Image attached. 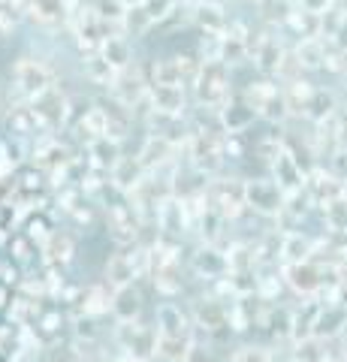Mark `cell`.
<instances>
[{
	"instance_id": "6",
	"label": "cell",
	"mask_w": 347,
	"mask_h": 362,
	"mask_svg": "<svg viewBox=\"0 0 347 362\" xmlns=\"http://www.w3.org/2000/svg\"><path fill=\"white\" fill-rule=\"evenodd\" d=\"M106 275H109V281L115 287H127L133 281V275H136V269H133V259H127L124 254H115L109 259V266H106Z\"/></svg>"
},
{
	"instance_id": "7",
	"label": "cell",
	"mask_w": 347,
	"mask_h": 362,
	"mask_svg": "<svg viewBox=\"0 0 347 362\" xmlns=\"http://www.w3.org/2000/svg\"><path fill=\"white\" fill-rule=\"evenodd\" d=\"M158 323H160V335H184V317L175 305H160Z\"/></svg>"
},
{
	"instance_id": "14",
	"label": "cell",
	"mask_w": 347,
	"mask_h": 362,
	"mask_svg": "<svg viewBox=\"0 0 347 362\" xmlns=\"http://www.w3.org/2000/svg\"><path fill=\"white\" fill-rule=\"evenodd\" d=\"M327 362H341V359H327Z\"/></svg>"
},
{
	"instance_id": "8",
	"label": "cell",
	"mask_w": 347,
	"mask_h": 362,
	"mask_svg": "<svg viewBox=\"0 0 347 362\" xmlns=\"http://www.w3.org/2000/svg\"><path fill=\"white\" fill-rule=\"evenodd\" d=\"M296 362H327V350H323V338L317 335H308V338H302V341L296 344Z\"/></svg>"
},
{
	"instance_id": "1",
	"label": "cell",
	"mask_w": 347,
	"mask_h": 362,
	"mask_svg": "<svg viewBox=\"0 0 347 362\" xmlns=\"http://www.w3.org/2000/svg\"><path fill=\"white\" fill-rule=\"evenodd\" d=\"M245 199L251 202L257 211L263 214H278L284 206H281V190L275 185H269V181H260V185H248L245 187Z\"/></svg>"
},
{
	"instance_id": "9",
	"label": "cell",
	"mask_w": 347,
	"mask_h": 362,
	"mask_svg": "<svg viewBox=\"0 0 347 362\" xmlns=\"http://www.w3.org/2000/svg\"><path fill=\"white\" fill-rule=\"evenodd\" d=\"M194 263H196L199 272H208V275H218V272H223V266H227L218 251H199Z\"/></svg>"
},
{
	"instance_id": "4",
	"label": "cell",
	"mask_w": 347,
	"mask_h": 362,
	"mask_svg": "<svg viewBox=\"0 0 347 362\" xmlns=\"http://www.w3.org/2000/svg\"><path fill=\"white\" fill-rule=\"evenodd\" d=\"M287 278H290V284H293L299 293H314L320 287V275H317V269H311L305 259L302 263H293V266H287Z\"/></svg>"
},
{
	"instance_id": "11",
	"label": "cell",
	"mask_w": 347,
	"mask_h": 362,
	"mask_svg": "<svg viewBox=\"0 0 347 362\" xmlns=\"http://www.w3.org/2000/svg\"><path fill=\"white\" fill-rule=\"evenodd\" d=\"M327 221L332 223V230H344L347 226V202H332V206H327Z\"/></svg>"
},
{
	"instance_id": "10",
	"label": "cell",
	"mask_w": 347,
	"mask_h": 362,
	"mask_svg": "<svg viewBox=\"0 0 347 362\" xmlns=\"http://www.w3.org/2000/svg\"><path fill=\"white\" fill-rule=\"evenodd\" d=\"M308 251H311V245H308V239H302V235H290L284 242V254L293 259V263H302V259L308 257Z\"/></svg>"
},
{
	"instance_id": "5",
	"label": "cell",
	"mask_w": 347,
	"mask_h": 362,
	"mask_svg": "<svg viewBox=\"0 0 347 362\" xmlns=\"http://www.w3.org/2000/svg\"><path fill=\"white\" fill-rule=\"evenodd\" d=\"M190 347H194V344H190L184 335H160L158 354H160L166 362H184Z\"/></svg>"
},
{
	"instance_id": "13",
	"label": "cell",
	"mask_w": 347,
	"mask_h": 362,
	"mask_svg": "<svg viewBox=\"0 0 347 362\" xmlns=\"http://www.w3.org/2000/svg\"><path fill=\"white\" fill-rule=\"evenodd\" d=\"M49 362H79V350H73L70 344H58L49 350Z\"/></svg>"
},
{
	"instance_id": "2",
	"label": "cell",
	"mask_w": 347,
	"mask_h": 362,
	"mask_svg": "<svg viewBox=\"0 0 347 362\" xmlns=\"http://www.w3.org/2000/svg\"><path fill=\"white\" fill-rule=\"evenodd\" d=\"M347 326V311L339 308V305H329V308H323L317 314V320L311 323V335L317 338H335L339 332H344Z\"/></svg>"
},
{
	"instance_id": "12",
	"label": "cell",
	"mask_w": 347,
	"mask_h": 362,
	"mask_svg": "<svg viewBox=\"0 0 347 362\" xmlns=\"http://www.w3.org/2000/svg\"><path fill=\"white\" fill-rule=\"evenodd\" d=\"M233 362H272V359H269V354L260 347H242V350H236Z\"/></svg>"
},
{
	"instance_id": "3",
	"label": "cell",
	"mask_w": 347,
	"mask_h": 362,
	"mask_svg": "<svg viewBox=\"0 0 347 362\" xmlns=\"http://www.w3.org/2000/svg\"><path fill=\"white\" fill-rule=\"evenodd\" d=\"M139 308H142V296H139V293L133 290L130 284L115 290V296H112V311H115L124 323H130L133 317L139 314Z\"/></svg>"
}]
</instances>
